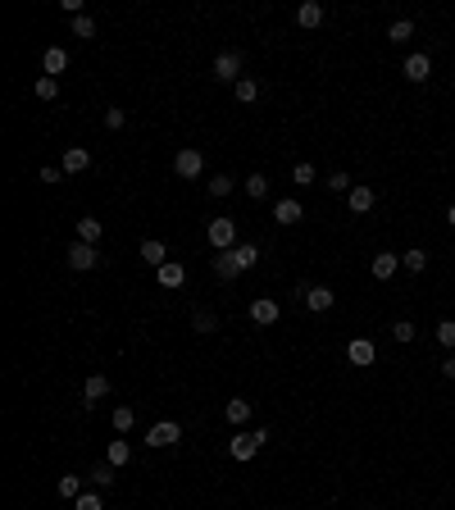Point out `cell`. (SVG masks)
Listing matches in <instances>:
<instances>
[{
	"mask_svg": "<svg viewBox=\"0 0 455 510\" xmlns=\"http://www.w3.org/2000/svg\"><path fill=\"white\" fill-rule=\"evenodd\" d=\"M214 274H219V278H237V274H241V264L232 260V251H219V255H214Z\"/></svg>",
	"mask_w": 455,
	"mask_h": 510,
	"instance_id": "cell-25",
	"label": "cell"
},
{
	"mask_svg": "<svg viewBox=\"0 0 455 510\" xmlns=\"http://www.w3.org/2000/svg\"><path fill=\"white\" fill-rule=\"evenodd\" d=\"M401 73H405V78H410V82H428V78H432V60H428V55H423V51H414L410 60L401 64Z\"/></svg>",
	"mask_w": 455,
	"mask_h": 510,
	"instance_id": "cell-10",
	"label": "cell"
},
{
	"mask_svg": "<svg viewBox=\"0 0 455 510\" xmlns=\"http://www.w3.org/2000/svg\"><path fill=\"white\" fill-rule=\"evenodd\" d=\"M232 260H237V264H241V274H246V269H255L259 264V246H232Z\"/></svg>",
	"mask_w": 455,
	"mask_h": 510,
	"instance_id": "cell-23",
	"label": "cell"
},
{
	"mask_svg": "<svg viewBox=\"0 0 455 510\" xmlns=\"http://www.w3.org/2000/svg\"><path fill=\"white\" fill-rule=\"evenodd\" d=\"M128 456H132V447H128L123 438H114V442H110V451H105V460H110L114 469H123V465H128Z\"/></svg>",
	"mask_w": 455,
	"mask_h": 510,
	"instance_id": "cell-22",
	"label": "cell"
},
{
	"mask_svg": "<svg viewBox=\"0 0 455 510\" xmlns=\"http://www.w3.org/2000/svg\"><path fill=\"white\" fill-rule=\"evenodd\" d=\"M214 78H219V82H232V87L246 78V73H241V55H237V51H224V55L214 60Z\"/></svg>",
	"mask_w": 455,
	"mask_h": 510,
	"instance_id": "cell-6",
	"label": "cell"
},
{
	"mask_svg": "<svg viewBox=\"0 0 455 510\" xmlns=\"http://www.w3.org/2000/svg\"><path fill=\"white\" fill-rule=\"evenodd\" d=\"M178 442H182L178 419H160V424H150V433H146V447H178Z\"/></svg>",
	"mask_w": 455,
	"mask_h": 510,
	"instance_id": "cell-2",
	"label": "cell"
},
{
	"mask_svg": "<svg viewBox=\"0 0 455 510\" xmlns=\"http://www.w3.org/2000/svg\"><path fill=\"white\" fill-rule=\"evenodd\" d=\"M91 483H96V487H110V483H114V465H110V460L91 469Z\"/></svg>",
	"mask_w": 455,
	"mask_h": 510,
	"instance_id": "cell-36",
	"label": "cell"
},
{
	"mask_svg": "<svg viewBox=\"0 0 455 510\" xmlns=\"http://www.w3.org/2000/svg\"><path fill=\"white\" fill-rule=\"evenodd\" d=\"M191 329H196V333H214V329H219V319H214L210 310H196V314H191Z\"/></svg>",
	"mask_w": 455,
	"mask_h": 510,
	"instance_id": "cell-35",
	"label": "cell"
},
{
	"mask_svg": "<svg viewBox=\"0 0 455 510\" xmlns=\"http://www.w3.org/2000/svg\"><path fill=\"white\" fill-rule=\"evenodd\" d=\"M301 301H305V310L323 314V310H333V305H337V292H333V287H323V283H319V287L305 283V296H301Z\"/></svg>",
	"mask_w": 455,
	"mask_h": 510,
	"instance_id": "cell-7",
	"label": "cell"
},
{
	"mask_svg": "<svg viewBox=\"0 0 455 510\" xmlns=\"http://www.w3.org/2000/svg\"><path fill=\"white\" fill-rule=\"evenodd\" d=\"M77 242L101 246V219H91V215H82V219H77Z\"/></svg>",
	"mask_w": 455,
	"mask_h": 510,
	"instance_id": "cell-19",
	"label": "cell"
},
{
	"mask_svg": "<svg viewBox=\"0 0 455 510\" xmlns=\"http://www.w3.org/2000/svg\"><path fill=\"white\" fill-rule=\"evenodd\" d=\"M32 91H37V101H55V96H60V78H46V73H41Z\"/></svg>",
	"mask_w": 455,
	"mask_h": 510,
	"instance_id": "cell-30",
	"label": "cell"
},
{
	"mask_svg": "<svg viewBox=\"0 0 455 510\" xmlns=\"http://www.w3.org/2000/svg\"><path fill=\"white\" fill-rule=\"evenodd\" d=\"M232 91H237V101H241V105H255V101H259V82H255V78H241L237 87H232Z\"/></svg>",
	"mask_w": 455,
	"mask_h": 510,
	"instance_id": "cell-27",
	"label": "cell"
},
{
	"mask_svg": "<svg viewBox=\"0 0 455 510\" xmlns=\"http://www.w3.org/2000/svg\"><path fill=\"white\" fill-rule=\"evenodd\" d=\"M387 37H392V46H405L414 37V23H410V18H396V23L387 27Z\"/></svg>",
	"mask_w": 455,
	"mask_h": 510,
	"instance_id": "cell-26",
	"label": "cell"
},
{
	"mask_svg": "<svg viewBox=\"0 0 455 510\" xmlns=\"http://www.w3.org/2000/svg\"><path fill=\"white\" fill-rule=\"evenodd\" d=\"M401 269V255H392V251H383V255H373V264H369V274L378 278V283H387V278Z\"/></svg>",
	"mask_w": 455,
	"mask_h": 510,
	"instance_id": "cell-14",
	"label": "cell"
},
{
	"mask_svg": "<svg viewBox=\"0 0 455 510\" xmlns=\"http://www.w3.org/2000/svg\"><path fill=\"white\" fill-rule=\"evenodd\" d=\"M296 23L301 27H319L323 23V5H319V0H305V5L296 9Z\"/></svg>",
	"mask_w": 455,
	"mask_h": 510,
	"instance_id": "cell-21",
	"label": "cell"
},
{
	"mask_svg": "<svg viewBox=\"0 0 455 510\" xmlns=\"http://www.w3.org/2000/svg\"><path fill=\"white\" fill-rule=\"evenodd\" d=\"M210 246L214 251H232L237 246V219H210Z\"/></svg>",
	"mask_w": 455,
	"mask_h": 510,
	"instance_id": "cell-3",
	"label": "cell"
},
{
	"mask_svg": "<svg viewBox=\"0 0 455 510\" xmlns=\"http://www.w3.org/2000/svg\"><path fill=\"white\" fill-rule=\"evenodd\" d=\"M346 205H351V215H369V210L378 205V191H373L369 182H355L351 196H346Z\"/></svg>",
	"mask_w": 455,
	"mask_h": 510,
	"instance_id": "cell-8",
	"label": "cell"
},
{
	"mask_svg": "<svg viewBox=\"0 0 455 510\" xmlns=\"http://www.w3.org/2000/svg\"><path fill=\"white\" fill-rule=\"evenodd\" d=\"M447 224H451V228H455V205H451V210H447Z\"/></svg>",
	"mask_w": 455,
	"mask_h": 510,
	"instance_id": "cell-43",
	"label": "cell"
},
{
	"mask_svg": "<svg viewBox=\"0 0 455 510\" xmlns=\"http://www.w3.org/2000/svg\"><path fill=\"white\" fill-rule=\"evenodd\" d=\"M232 191V178L228 173H214V178H210V196H228Z\"/></svg>",
	"mask_w": 455,
	"mask_h": 510,
	"instance_id": "cell-39",
	"label": "cell"
},
{
	"mask_svg": "<svg viewBox=\"0 0 455 510\" xmlns=\"http://www.w3.org/2000/svg\"><path fill=\"white\" fill-rule=\"evenodd\" d=\"M250 410H255V401H246V397H232L228 401V406H224V415H228V424H246V419H250Z\"/></svg>",
	"mask_w": 455,
	"mask_h": 510,
	"instance_id": "cell-16",
	"label": "cell"
},
{
	"mask_svg": "<svg viewBox=\"0 0 455 510\" xmlns=\"http://www.w3.org/2000/svg\"><path fill=\"white\" fill-rule=\"evenodd\" d=\"M414 333H419V329H414L410 319H396V324H392V338H396V342H414Z\"/></svg>",
	"mask_w": 455,
	"mask_h": 510,
	"instance_id": "cell-37",
	"label": "cell"
},
{
	"mask_svg": "<svg viewBox=\"0 0 455 510\" xmlns=\"http://www.w3.org/2000/svg\"><path fill=\"white\" fill-rule=\"evenodd\" d=\"M269 438H274L269 428H255V433H237V438L228 442V456H232V460H255V451L264 447Z\"/></svg>",
	"mask_w": 455,
	"mask_h": 510,
	"instance_id": "cell-1",
	"label": "cell"
},
{
	"mask_svg": "<svg viewBox=\"0 0 455 510\" xmlns=\"http://www.w3.org/2000/svg\"><path fill=\"white\" fill-rule=\"evenodd\" d=\"M141 260H146L150 269H164V264H169V251H164V242H155V237H150V242H141Z\"/></svg>",
	"mask_w": 455,
	"mask_h": 510,
	"instance_id": "cell-20",
	"label": "cell"
},
{
	"mask_svg": "<svg viewBox=\"0 0 455 510\" xmlns=\"http://www.w3.org/2000/svg\"><path fill=\"white\" fill-rule=\"evenodd\" d=\"M278 314H283V310H278V301H269V296H259V301L250 305V319H255L259 329H269V324H278Z\"/></svg>",
	"mask_w": 455,
	"mask_h": 510,
	"instance_id": "cell-13",
	"label": "cell"
},
{
	"mask_svg": "<svg viewBox=\"0 0 455 510\" xmlns=\"http://www.w3.org/2000/svg\"><path fill=\"white\" fill-rule=\"evenodd\" d=\"M373 355H378V346H373L369 338H351V342H346V360H351L355 369H364V364H373Z\"/></svg>",
	"mask_w": 455,
	"mask_h": 510,
	"instance_id": "cell-9",
	"label": "cell"
},
{
	"mask_svg": "<svg viewBox=\"0 0 455 510\" xmlns=\"http://www.w3.org/2000/svg\"><path fill=\"white\" fill-rule=\"evenodd\" d=\"M55 492H60L64 502H77V497H82V483H77V474H64L60 483H55Z\"/></svg>",
	"mask_w": 455,
	"mask_h": 510,
	"instance_id": "cell-28",
	"label": "cell"
},
{
	"mask_svg": "<svg viewBox=\"0 0 455 510\" xmlns=\"http://www.w3.org/2000/svg\"><path fill=\"white\" fill-rule=\"evenodd\" d=\"M437 342L442 346H455V319H442L437 324Z\"/></svg>",
	"mask_w": 455,
	"mask_h": 510,
	"instance_id": "cell-40",
	"label": "cell"
},
{
	"mask_svg": "<svg viewBox=\"0 0 455 510\" xmlns=\"http://www.w3.org/2000/svg\"><path fill=\"white\" fill-rule=\"evenodd\" d=\"M73 510H105V502H101V492H82L73 502Z\"/></svg>",
	"mask_w": 455,
	"mask_h": 510,
	"instance_id": "cell-38",
	"label": "cell"
},
{
	"mask_svg": "<svg viewBox=\"0 0 455 510\" xmlns=\"http://www.w3.org/2000/svg\"><path fill=\"white\" fill-rule=\"evenodd\" d=\"M110 424L119 428V433H128L132 424H137V410H132V406H119V410H114V415H110Z\"/></svg>",
	"mask_w": 455,
	"mask_h": 510,
	"instance_id": "cell-31",
	"label": "cell"
},
{
	"mask_svg": "<svg viewBox=\"0 0 455 510\" xmlns=\"http://www.w3.org/2000/svg\"><path fill=\"white\" fill-rule=\"evenodd\" d=\"M73 37L91 42V37H96V18H91V14H77V18H73Z\"/></svg>",
	"mask_w": 455,
	"mask_h": 510,
	"instance_id": "cell-33",
	"label": "cell"
},
{
	"mask_svg": "<svg viewBox=\"0 0 455 510\" xmlns=\"http://www.w3.org/2000/svg\"><path fill=\"white\" fill-rule=\"evenodd\" d=\"M173 173H178V178H200V173H205L200 151H196V146H182L178 155H173Z\"/></svg>",
	"mask_w": 455,
	"mask_h": 510,
	"instance_id": "cell-5",
	"label": "cell"
},
{
	"mask_svg": "<svg viewBox=\"0 0 455 510\" xmlns=\"http://www.w3.org/2000/svg\"><path fill=\"white\" fill-rule=\"evenodd\" d=\"M123 123H128V114H123V110H105V128H110V132H119Z\"/></svg>",
	"mask_w": 455,
	"mask_h": 510,
	"instance_id": "cell-41",
	"label": "cell"
},
{
	"mask_svg": "<svg viewBox=\"0 0 455 510\" xmlns=\"http://www.w3.org/2000/svg\"><path fill=\"white\" fill-rule=\"evenodd\" d=\"M64 260H69V269H77V274H86V269H96V264H101V246L73 242L69 251H64Z\"/></svg>",
	"mask_w": 455,
	"mask_h": 510,
	"instance_id": "cell-4",
	"label": "cell"
},
{
	"mask_svg": "<svg viewBox=\"0 0 455 510\" xmlns=\"http://www.w3.org/2000/svg\"><path fill=\"white\" fill-rule=\"evenodd\" d=\"M41 69H46V78H60V73L69 69V51H64V46H51V51L41 55Z\"/></svg>",
	"mask_w": 455,
	"mask_h": 510,
	"instance_id": "cell-12",
	"label": "cell"
},
{
	"mask_svg": "<svg viewBox=\"0 0 455 510\" xmlns=\"http://www.w3.org/2000/svg\"><path fill=\"white\" fill-rule=\"evenodd\" d=\"M246 196H255V200L269 196V178H264V173H250V178H246Z\"/></svg>",
	"mask_w": 455,
	"mask_h": 510,
	"instance_id": "cell-32",
	"label": "cell"
},
{
	"mask_svg": "<svg viewBox=\"0 0 455 510\" xmlns=\"http://www.w3.org/2000/svg\"><path fill=\"white\" fill-rule=\"evenodd\" d=\"M91 169V151L86 146H69L64 151V173H86Z\"/></svg>",
	"mask_w": 455,
	"mask_h": 510,
	"instance_id": "cell-15",
	"label": "cell"
},
{
	"mask_svg": "<svg viewBox=\"0 0 455 510\" xmlns=\"http://www.w3.org/2000/svg\"><path fill=\"white\" fill-rule=\"evenodd\" d=\"M442 374H447V378H455V355H447V360H442Z\"/></svg>",
	"mask_w": 455,
	"mask_h": 510,
	"instance_id": "cell-42",
	"label": "cell"
},
{
	"mask_svg": "<svg viewBox=\"0 0 455 510\" xmlns=\"http://www.w3.org/2000/svg\"><path fill=\"white\" fill-rule=\"evenodd\" d=\"M314 178H319V173H314V165H305V160L292 169V182H296V187H314Z\"/></svg>",
	"mask_w": 455,
	"mask_h": 510,
	"instance_id": "cell-34",
	"label": "cell"
},
{
	"mask_svg": "<svg viewBox=\"0 0 455 510\" xmlns=\"http://www.w3.org/2000/svg\"><path fill=\"white\" fill-rule=\"evenodd\" d=\"M301 215H305V210H301V200H292V196H283V200H274V219H278V224H283V228H292V224H301Z\"/></svg>",
	"mask_w": 455,
	"mask_h": 510,
	"instance_id": "cell-11",
	"label": "cell"
},
{
	"mask_svg": "<svg viewBox=\"0 0 455 510\" xmlns=\"http://www.w3.org/2000/svg\"><path fill=\"white\" fill-rule=\"evenodd\" d=\"M401 264L410 269V274H423V269H428V251H423V246H410V251L401 255Z\"/></svg>",
	"mask_w": 455,
	"mask_h": 510,
	"instance_id": "cell-24",
	"label": "cell"
},
{
	"mask_svg": "<svg viewBox=\"0 0 455 510\" xmlns=\"http://www.w3.org/2000/svg\"><path fill=\"white\" fill-rule=\"evenodd\" d=\"M351 187H355V178L346 169H337V173H328V191H342V196H351Z\"/></svg>",
	"mask_w": 455,
	"mask_h": 510,
	"instance_id": "cell-29",
	"label": "cell"
},
{
	"mask_svg": "<svg viewBox=\"0 0 455 510\" xmlns=\"http://www.w3.org/2000/svg\"><path fill=\"white\" fill-rule=\"evenodd\" d=\"M155 278H160V287H182L187 283V269H182L178 260H169L164 269H155Z\"/></svg>",
	"mask_w": 455,
	"mask_h": 510,
	"instance_id": "cell-18",
	"label": "cell"
},
{
	"mask_svg": "<svg viewBox=\"0 0 455 510\" xmlns=\"http://www.w3.org/2000/svg\"><path fill=\"white\" fill-rule=\"evenodd\" d=\"M82 397H86V406L105 401V397H110V378H105V374H91V378H86V388H82Z\"/></svg>",
	"mask_w": 455,
	"mask_h": 510,
	"instance_id": "cell-17",
	"label": "cell"
}]
</instances>
